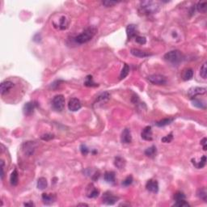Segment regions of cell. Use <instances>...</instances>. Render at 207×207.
Returning a JSON list of instances; mask_svg holds the SVG:
<instances>
[{
	"mask_svg": "<svg viewBox=\"0 0 207 207\" xmlns=\"http://www.w3.org/2000/svg\"><path fill=\"white\" fill-rule=\"evenodd\" d=\"M192 76H193V71L192 69H187L183 73V79L185 81L190 80L192 78Z\"/></svg>",
	"mask_w": 207,
	"mask_h": 207,
	"instance_id": "obj_29",
	"label": "cell"
},
{
	"mask_svg": "<svg viewBox=\"0 0 207 207\" xmlns=\"http://www.w3.org/2000/svg\"><path fill=\"white\" fill-rule=\"evenodd\" d=\"M84 85L87 87H97L98 84H96V83H94L93 79H92V76L88 75L86 78V80L84 82Z\"/></svg>",
	"mask_w": 207,
	"mask_h": 207,
	"instance_id": "obj_31",
	"label": "cell"
},
{
	"mask_svg": "<svg viewBox=\"0 0 207 207\" xmlns=\"http://www.w3.org/2000/svg\"><path fill=\"white\" fill-rule=\"evenodd\" d=\"M109 97H110V94L108 93V92H104V93H101L99 96H98V97H97L96 101L99 102V101L106 100V99H108Z\"/></svg>",
	"mask_w": 207,
	"mask_h": 207,
	"instance_id": "obj_34",
	"label": "cell"
},
{
	"mask_svg": "<svg viewBox=\"0 0 207 207\" xmlns=\"http://www.w3.org/2000/svg\"><path fill=\"white\" fill-rule=\"evenodd\" d=\"M174 206L178 207H189L190 206V205L185 200H182V201H176V203L174 204Z\"/></svg>",
	"mask_w": 207,
	"mask_h": 207,
	"instance_id": "obj_36",
	"label": "cell"
},
{
	"mask_svg": "<svg viewBox=\"0 0 207 207\" xmlns=\"http://www.w3.org/2000/svg\"><path fill=\"white\" fill-rule=\"evenodd\" d=\"M117 200H118V198L117 197H115L110 192H106L103 195V202L108 206H112V205L115 204Z\"/></svg>",
	"mask_w": 207,
	"mask_h": 207,
	"instance_id": "obj_8",
	"label": "cell"
},
{
	"mask_svg": "<svg viewBox=\"0 0 207 207\" xmlns=\"http://www.w3.org/2000/svg\"><path fill=\"white\" fill-rule=\"evenodd\" d=\"M192 163L197 168H204L205 165H206V155H203L201 157V160L199 161L198 163H197L195 159H192Z\"/></svg>",
	"mask_w": 207,
	"mask_h": 207,
	"instance_id": "obj_22",
	"label": "cell"
},
{
	"mask_svg": "<svg viewBox=\"0 0 207 207\" xmlns=\"http://www.w3.org/2000/svg\"><path fill=\"white\" fill-rule=\"evenodd\" d=\"M105 181L108 183H113L115 182V172H106L104 176Z\"/></svg>",
	"mask_w": 207,
	"mask_h": 207,
	"instance_id": "obj_24",
	"label": "cell"
},
{
	"mask_svg": "<svg viewBox=\"0 0 207 207\" xmlns=\"http://www.w3.org/2000/svg\"><path fill=\"white\" fill-rule=\"evenodd\" d=\"M80 151H81L82 155H87L89 153V150H88V146L84 145V144H82L80 146Z\"/></svg>",
	"mask_w": 207,
	"mask_h": 207,
	"instance_id": "obj_40",
	"label": "cell"
},
{
	"mask_svg": "<svg viewBox=\"0 0 207 207\" xmlns=\"http://www.w3.org/2000/svg\"><path fill=\"white\" fill-rule=\"evenodd\" d=\"M140 9L143 14L151 15L159 11V5L154 1H143L140 3Z\"/></svg>",
	"mask_w": 207,
	"mask_h": 207,
	"instance_id": "obj_2",
	"label": "cell"
},
{
	"mask_svg": "<svg viewBox=\"0 0 207 207\" xmlns=\"http://www.w3.org/2000/svg\"><path fill=\"white\" fill-rule=\"evenodd\" d=\"M69 25V20H67V17L65 15H61V18L59 19V23H58V28L59 29L64 30L67 29V27Z\"/></svg>",
	"mask_w": 207,
	"mask_h": 207,
	"instance_id": "obj_19",
	"label": "cell"
},
{
	"mask_svg": "<svg viewBox=\"0 0 207 207\" xmlns=\"http://www.w3.org/2000/svg\"><path fill=\"white\" fill-rule=\"evenodd\" d=\"M147 80L154 85H165L167 83L166 77L161 75H152L148 76Z\"/></svg>",
	"mask_w": 207,
	"mask_h": 207,
	"instance_id": "obj_7",
	"label": "cell"
},
{
	"mask_svg": "<svg viewBox=\"0 0 207 207\" xmlns=\"http://www.w3.org/2000/svg\"><path fill=\"white\" fill-rule=\"evenodd\" d=\"M172 139H173V136H172V134H168V135L165 136V137H163V138L161 139V141H162V142L164 143H171V142L172 141Z\"/></svg>",
	"mask_w": 207,
	"mask_h": 207,
	"instance_id": "obj_39",
	"label": "cell"
},
{
	"mask_svg": "<svg viewBox=\"0 0 207 207\" xmlns=\"http://www.w3.org/2000/svg\"><path fill=\"white\" fill-rule=\"evenodd\" d=\"M196 7H197V10L199 12L206 13L207 9V2L206 1H200V2L197 3Z\"/></svg>",
	"mask_w": 207,
	"mask_h": 207,
	"instance_id": "obj_25",
	"label": "cell"
},
{
	"mask_svg": "<svg viewBox=\"0 0 207 207\" xmlns=\"http://www.w3.org/2000/svg\"><path fill=\"white\" fill-rule=\"evenodd\" d=\"M103 5H105L106 7H112L117 4V2H115V1H103L102 2Z\"/></svg>",
	"mask_w": 207,
	"mask_h": 207,
	"instance_id": "obj_42",
	"label": "cell"
},
{
	"mask_svg": "<svg viewBox=\"0 0 207 207\" xmlns=\"http://www.w3.org/2000/svg\"><path fill=\"white\" fill-rule=\"evenodd\" d=\"M14 87V83L11 81H4L0 85V91L1 95L3 96L4 94L7 93V91L11 90Z\"/></svg>",
	"mask_w": 207,
	"mask_h": 207,
	"instance_id": "obj_14",
	"label": "cell"
},
{
	"mask_svg": "<svg viewBox=\"0 0 207 207\" xmlns=\"http://www.w3.org/2000/svg\"><path fill=\"white\" fill-rule=\"evenodd\" d=\"M53 108L55 109L56 111L61 112L64 109L65 107V97L62 95H58L54 96L52 101Z\"/></svg>",
	"mask_w": 207,
	"mask_h": 207,
	"instance_id": "obj_4",
	"label": "cell"
},
{
	"mask_svg": "<svg viewBox=\"0 0 207 207\" xmlns=\"http://www.w3.org/2000/svg\"><path fill=\"white\" fill-rule=\"evenodd\" d=\"M54 138V135L52 134H43L42 136L41 137V138L42 139V140L44 141H50L51 140V139H53Z\"/></svg>",
	"mask_w": 207,
	"mask_h": 207,
	"instance_id": "obj_41",
	"label": "cell"
},
{
	"mask_svg": "<svg viewBox=\"0 0 207 207\" xmlns=\"http://www.w3.org/2000/svg\"><path fill=\"white\" fill-rule=\"evenodd\" d=\"M96 32H97V30H96V28L89 27L88 29H86L82 33H80L77 37H75V41L76 43L80 45L87 43L89 41H91L94 36L96 35Z\"/></svg>",
	"mask_w": 207,
	"mask_h": 207,
	"instance_id": "obj_1",
	"label": "cell"
},
{
	"mask_svg": "<svg viewBox=\"0 0 207 207\" xmlns=\"http://www.w3.org/2000/svg\"><path fill=\"white\" fill-rule=\"evenodd\" d=\"M0 163H1V179L3 180L4 177V162L3 160H1Z\"/></svg>",
	"mask_w": 207,
	"mask_h": 207,
	"instance_id": "obj_43",
	"label": "cell"
},
{
	"mask_svg": "<svg viewBox=\"0 0 207 207\" xmlns=\"http://www.w3.org/2000/svg\"><path fill=\"white\" fill-rule=\"evenodd\" d=\"M114 164L115 166L117 167V168L119 169H122L126 166V161L123 158L120 157V156H117V157L115 158V160H114Z\"/></svg>",
	"mask_w": 207,
	"mask_h": 207,
	"instance_id": "obj_20",
	"label": "cell"
},
{
	"mask_svg": "<svg viewBox=\"0 0 207 207\" xmlns=\"http://www.w3.org/2000/svg\"><path fill=\"white\" fill-rule=\"evenodd\" d=\"M135 41H136V42H137V43H138V44L144 45V44H146V37H141V36H137V37H135Z\"/></svg>",
	"mask_w": 207,
	"mask_h": 207,
	"instance_id": "obj_38",
	"label": "cell"
},
{
	"mask_svg": "<svg viewBox=\"0 0 207 207\" xmlns=\"http://www.w3.org/2000/svg\"><path fill=\"white\" fill-rule=\"evenodd\" d=\"M126 34H127L128 40H131L133 37H136L138 36L136 25H134V24L128 25L127 28H126Z\"/></svg>",
	"mask_w": 207,
	"mask_h": 207,
	"instance_id": "obj_16",
	"label": "cell"
},
{
	"mask_svg": "<svg viewBox=\"0 0 207 207\" xmlns=\"http://www.w3.org/2000/svg\"><path fill=\"white\" fill-rule=\"evenodd\" d=\"M24 206H33L34 204L32 202H29V203H24Z\"/></svg>",
	"mask_w": 207,
	"mask_h": 207,
	"instance_id": "obj_45",
	"label": "cell"
},
{
	"mask_svg": "<svg viewBox=\"0 0 207 207\" xmlns=\"http://www.w3.org/2000/svg\"><path fill=\"white\" fill-rule=\"evenodd\" d=\"M121 143H125V144H129L132 142L131 132L129 129H125L123 130L121 136Z\"/></svg>",
	"mask_w": 207,
	"mask_h": 207,
	"instance_id": "obj_12",
	"label": "cell"
},
{
	"mask_svg": "<svg viewBox=\"0 0 207 207\" xmlns=\"http://www.w3.org/2000/svg\"><path fill=\"white\" fill-rule=\"evenodd\" d=\"M129 73V67L127 64L124 65L122 70L121 71V75H120V79H125L126 76L128 75Z\"/></svg>",
	"mask_w": 207,
	"mask_h": 207,
	"instance_id": "obj_30",
	"label": "cell"
},
{
	"mask_svg": "<svg viewBox=\"0 0 207 207\" xmlns=\"http://www.w3.org/2000/svg\"><path fill=\"white\" fill-rule=\"evenodd\" d=\"M37 145L34 142L32 141H28L23 143L22 146V151H23V154L27 156H30V155H33V153L35 151Z\"/></svg>",
	"mask_w": 207,
	"mask_h": 207,
	"instance_id": "obj_5",
	"label": "cell"
},
{
	"mask_svg": "<svg viewBox=\"0 0 207 207\" xmlns=\"http://www.w3.org/2000/svg\"><path fill=\"white\" fill-rule=\"evenodd\" d=\"M86 192H87V196H88L89 198H95V197L99 196V191L96 189V187L94 186L93 184H91L87 188Z\"/></svg>",
	"mask_w": 207,
	"mask_h": 207,
	"instance_id": "obj_10",
	"label": "cell"
},
{
	"mask_svg": "<svg viewBox=\"0 0 207 207\" xmlns=\"http://www.w3.org/2000/svg\"><path fill=\"white\" fill-rule=\"evenodd\" d=\"M78 206H88V205L87 204H79Z\"/></svg>",
	"mask_w": 207,
	"mask_h": 207,
	"instance_id": "obj_46",
	"label": "cell"
},
{
	"mask_svg": "<svg viewBox=\"0 0 207 207\" xmlns=\"http://www.w3.org/2000/svg\"><path fill=\"white\" fill-rule=\"evenodd\" d=\"M141 137L143 139L146 141H152V129L151 126H146L144 128L142 133H141Z\"/></svg>",
	"mask_w": 207,
	"mask_h": 207,
	"instance_id": "obj_15",
	"label": "cell"
},
{
	"mask_svg": "<svg viewBox=\"0 0 207 207\" xmlns=\"http://www.w3.org/2000/svg\"><path fill=\"white\" fill-rule=\"evenodd\" d=\"M36 106H37V104H35L34 102H28L26 103L24 106H23V113L25 116H30L34 112V109H35Z\"/></svg>",
	"mask_w": 207,
	"mask_h": 207,
	"instance_id": "obj_11",
	"label": "cell"
},
{
	"mask_svg": "<svg viewBox=\"0 0 207 207\" xmlns=\"http://www.w3.org/2000/svg\"><path fill=\"white\" fill-rule=\"evenodd\" d=\"M201 144L203 146V150H204V151H206V138H204L201 141Z\"/></svg>",
	"mask_w": 207,
	"mask_h": 207,
	"instance_id": "obj_44",
	"label": "cell"
},
{
	"mask_svg": "<svg viewBox=\"0 0 207 207\" xmlns=\"http://www.w3.org/2000/svg\"><path fill=\"white\" fill-rule=\"evenodd\" d=\"M41 197H42L44 204L47 205V206H50V205H52L55 201V196L53 195V194L43 193L42 196H41Z\"/></svg>",
	"mask_w": 207,
	"mask_h": 207,
	"instance_id": "obj_17",
	"label": "cell"
},
{
	"mask_svg": "<svg viewBox=\"0 0 207 207\" xmlns=\"http://www.w3.org/2000/svg\"><path fill=\"white\" fill-rule=\"evenodd\" d=\"M130 53H131L132 55L138 57V58H141V59L146 58V57H149V56H151V54H150L148 53L143 51V50H138V49H132V50H130Z\"/></svg>",
	"mask_w": 207,
	"mask_h": 207,
	"instance_id": "obj_18",
	"label": "cell"
},
{
	"mask_svg": "<svg viewBox=\"0 0 207 207\" xmlns=\"http://www.w3.org/2000/svg\"><path fill=\"white\" fill-rule=\"evenodd\" d=\"M197 196L201 199H202L204 201H206L207 198V192L205 188H202V189H200L197 191Z\"/></svg>",
	"mask_w": 207,
	"mask_h": 207,
	"instance_id": "obj_32",
	"label": "cell"
},
{
	"mask_svg": "<svg viewBox=\"0 0 207 207\" xmlns=\"http://www.w3.org/2000/svg\"><path fill=\"white\" fill-rule=\"evenodd\" d=\"M192 105H194L195 107L199 108H203V109H206V104H205L204 101H202L201 99H192Z\"/></svg>",
	"mask_w": 207,
	"mask_h": 207,
	"instance_id": "obj_28",
	"label": "cell"
},
{
	"mask_svg": "<svg viewBox=\"0 0 207 207\" xmlns=\"http://www.w3.org/2000/svg\"><path fill=\"white\" fill-rule=\"evenodd\" d=\"M206 92V88H200V87H193L189 89L188 91V96L190 99H193L197 98V96L204 95Z\"/></svg>",
	"mask_w": 207,
	"mask_h": 207,
	"instance_id": "obj_6",
	"label": "cell"
},
{
	"mask_svg": "<svg viewBox=\"0 0 207 207\" xmlns=\"http://www.w3.org/2000/svg\"><path fill=\"white\" fill-rule=\"evenodd\" d=\"M200 75L203 78V79H206L207 77V67L206 63H204L202 65V67H201V70H200Z\"/></svg>",
	"mask_w": 207,
	"mask_h": 207,
	"instance_id": "obj_35",
	"label": "cell"
},
{
	"mask_svg": "<svg viewBox=\"0 0 207 207\" xmlns=\"http://www.w3.org/2000/svg\"><path fill=\"white\" fill-rule=\"evenodd\" d=\"M184 56L179 50H172L170 52H168L164 55V59L166 61H169L172 64L177 65L181 63L183 61Z\"/></svg>",
	"mask_w": 207,
	"mask_h": 207,
	"instance_id": "obj_3",
	"label": "cell"
},
{
	"mask_svg": "<svg viewBox=\"0 0 207 207\" xmlns=\"http://www.w3.org/2000/svg\"><path fill=\"white\" fill-rule=\"evenodd\" d=\"M132 183H133V177H132V176H127L123 181L122 185H124V186H129Z\"/></svg>",
	"mask_w": 207,
	"mask_h": 207,
	"instance_id": "obj_37",
	"label": "cell"
},
{
	"mask_svg": "<svg viewBox=\"0 0 207 207\" xmlns=\"http://www.w3.org/2000/svg\"><path fill=\"white\" fill-rule=\"evenodd\" d=\"M156 153H157V150H156V146H150L145 151V155L150 158L155 157L156 155Z\"/></svg>",
	"mask_w": 207,
	"mask_h": 207,
	"instance_id": "obj_23",
	"label": "cell"
},
{
	"mask_svg": "<svg viewBox=\"0 0 207 207\" xmlns=\"http://www.w3.org/2000/svg\"><path fill=\"white\" fill-rule=\"evenodd\" d=\"M172 121H173V118H165V119L161 120L159 121H157L155 123V125L159 127H163V126H166L171 124Z\"/></svg>",
	"mask_w": 207,
	"mask_h": 207,
	"instance_id": "obj_27",
	"label": "cell"
},
{
	"mask_svg": "<svg viewBox=\"0 0 207 207\" xmlns=\"http://www.w3.org/2000/svg\"><path fill=\"white\" fill-rule=\"evenodd\" d=\"M185 195H184V192H176L174 194V200L176 201H182V200H185Z\"/></svg>",
	"mask_w": 207,
	"mask_h": 207,
	"instance_id": "obj_33",
	"label": "cell"
},
{
	"mask_svg": "<svg viewBox=\"0 0 207 207\" xmlns=\"http://www.w3.org/2000/svg\"><path fill=\"white\" fill-rule=\"evenodd\" d=\"M82 107L81 102L79 99L77 98H71V99L69 100V103H68V108L69 110L72 112H76L79 110Z\"/></svg>",
	"mask_w": 207,
	"mask_h": 207,
	"instance_id": "obj_9",
	"label": "cell"
},
{
	"mask_svg": "<svg viewBox=\"0 0 207 207\" xmlns=\"http://www.w3.org/2000/svg\"><path fill=\"white\" fill-rule=\"evenodd\" d=\"M18 181H19V176H18V172L16 170H14L12 173L11 174L10 176V182L11 184L13 186H16L18 184Z\"/></svg>",
	"mask_w": 207,
	"mask_h": 207,
	"instance_id": "obj_21",
	"label": "cell"
},
{
	"mask_svg": "<svg viewBox=\"0 0 207 207\" xmlns=\"http://www.w3.org/2000/svg\"><path fill=\"white\" fill-rule=\"evenodd\" d=\"M37 189H45L48 185L47 180L45 177H40L37 180Z\"/></svg>",
	"mask_w": 207,
	"mask_h": 207,
	"instance_id": "obj_26",
	"label": "cell"
},
{
	"mask_svg": "<svg viewBox=\"0 0 207 207\" xmlns=\"http://www.w3.org/2000/svg\"><path fill=\"white\" fill-rule=\"evenodd\" d=\"M146 188L149 192L156 193V192H158V191H159V184H158V182L156 181L149 180V181L146 182Z\"/></svg>",
	"mask_w": 207,
	"mask_h": 207,
	"instance_id": "obj_13",
	"label": "cell"
}]
</instances>
